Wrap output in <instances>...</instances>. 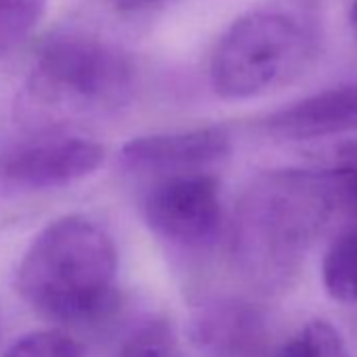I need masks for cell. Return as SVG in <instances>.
I'll list each match as a JSON object with an SVG mask.
<instances>
[{"label":"cell","instance_id":"6da1fadb","mask_svg":"<svg viewBox=\"0 0 357 357\" xmlns=\"http://www.w3.org/2000/svg\"><path fill=\"white\" fill-rule=\"evenodd\" d=\"M334 213V192L321 170L273 168L257 174L234 213L236 267L259 288L290 284Z\"/></svg>","mask_w":357,"mask_h":357},{"label":"cell","instance_id":"7a4b0ae2","mask_svg":"<svg viewBox=\"0 0 357 357\" xmlns=\"http://www.w3.org/2000/svg\"><path fill=\"white\" fill-rule=\"evenodd\" d=\"M118 250L109 231L84 215L45 225L17 267V290L40 315L63 324L95 321L114 307Z\"/></svg>","mask_w":357,"mask_h":357},{"label":"cell","instance_id":"3957f363","mask_svg":"<svg viewBox=\"0 0 357 357\" xmlns=\"http://www.w3.org/2000/svg\"><path fill=\"white\" fill-rule=\"evenodd\" d=\"M132 93L135 68L116 45L89 32H59L38 51L28 82V112L55 130L74 118L114 114Z\"/></svg>","mask_w":357,"mask_h":357},{"label":"cell","instance_id":"277c9868","mask_svg":"<svg viewBox=\"0 0 357 357\" xmlns=\"http://www.w3.org/2000/svg\"><path fill=\"white\" fill-rule=\"evenodd\" d=\"M305 28L280 11H252L236 20L211 61V84L221 99L261 97L292 82L311 61Z\"/></svg>","mask_w":357,"mask_h":357},{"label":"cell","instance_id":"5b68a950","mask_svg":"<svg viewBox=\"0 0 357 357\" xmlns=\"http://www.w3.org/2000/svg\"><path fill=\"white\" fill-rule=\"evenodd\" d=\"M143 217L153 236L183 250L213 246L223 225L221 183L215 172L155 178L143 196Z\"/></svg>","mask_w":357,"mask_h":357},{"label":"cell","instance_id":"8992f818","mask_svg":"<svg viewBox=\"0 0 357 357\" xmlns=\"http://www.w3.org/2000/svg\"><path fill=\"white\" fill-rule=\"evenodd\" d=\"M103 160L101 143L49 130L0 151V194L61 190L97 172Z\"/></svg>","mask_w":357,"mask_h":357},{"label":"cell","instance_id":"52a82bcc","mask_svg":"<svg viewBox=\"0 0 357 357\" xmlns=\"http://www.w3.org/2000/svg\"><path fill=\"white\" fill-rule=\"evenodd\" d=\"M190 338L204 357H280L284 347L269 313L236 296L213 298L194 309Z\"/></svg>","mask_w":357,"mask_h":357},{"label":"cell","instance_id":"ba28073f","mask_svg":"<svg viewBox=\"0 0 357 357\" xmlns=\"http://www.w3.org/2000/svg\"><path fill=\"white\" fill-rule=\"evenodd\" d=\"M231 155V137L221 126L135 137L120 151L122 164L141 176H176L213 172Z\"/></svg>","mask_w":357,"mask_h":357},{"label":"cell","instance_id":"9c48e42d","mask_svg":"<svg viewBox=\"0 0 357 357\" xmlns=\"http://www.w3.org/2000/svg\"><path fill=\"white\" fill-rule=\"evenodd\" d=\"M269 135L282 141H311L357 130V82L330 86L303 97L265 120Z\"/></svg>","mask_w":357,"mask_h":357},{"label":"cell","instance_id":"30bf717a","mask_svg":"<svg viewBox=\"0 0 357 357\" xmlns=\"http://www.w3.org/2000/svg\"><path fill=\"white\" fill-rule=\"evenodd\" d=\"M326 292L338 303H357V217H351L330 242L321 261Z\"/></svg>","mask_w":357,"mask_h":357},{"label":"cell","instance_id":"8fae6325","mask_svg":"<svg viewBox=\"0 0 357 357\" xmlns=\"http://www.w3.org/2000/svg\"><path fill=\"white\" fill-rule=\"evenodd\" d=\"M49 0H0V55L15 51L47 15Z\"/></svg>","mask_w":357,"mask_h":357},{"label":"cell","instance_id":"7c38bea8","mask_svg":"<svg viewBox=\"0 0 357 357\" xmlns=\"http://www.w3.org/2000/svg\"><path fill=\"white\" fill-rule=\"evenodd\" d=\"M280 357H351L340 332L326 319H311L288 342Z\"/></svg>","mask_w":357,"mask_h":357},{"label":"cell","instance_id":"4fadbf2b","mask_svg":"<svg viewBox=\"0 0 357 357\" xmlns=\"http://www.w3.org/2000/svg\"><path fill=\"white\" fill-rule=\"evenodd\" d=\"M116 357H183L166 321L151 319L139 326L120 347Z\"/></svg>","mask_w":357,"mask_h":357},{"label":"cell","instance_id":"5bb4252c","mask_svg":"<svg viewBox=\"0 0 357 357\" xmlns=\"http://www.w3.org/2000/svg\"><path fill=\"white\" fill-rule=\"evenodd\" d=\"M3 357H84V351L63 330H36L17 338Z\"/></svg>","mask_w":357,"mask_h":357},{"label":"cell","instance_id":"9a60e30c","mask_svg":"<svg viewBox=\"0 0 357 357\" xmlns=\"http://www.w3.org/2000/svg\"><path fill=\"white\" fill-rule=\"evenodd\" d=\"M160 0H114V5L120 11H139V9H147L151 5H158Z\"/></svg>","mask_w":357,"mask_h":357},{"label":"cell","instance_id":"2e32d148","mask_svg":"<svg viewBox=\"0 0 357 357\" xmlns=\"http://www.w3.org/2000/svg\"><path fill=\"white\" fill-rule=\"evenodd\" d=\"M349 26H351L353 36L357 38V0H351V5H349Z\"/></svg>","mask_w":357,"mask_h":357}]
</instances>
